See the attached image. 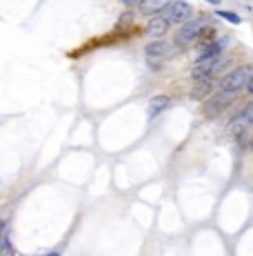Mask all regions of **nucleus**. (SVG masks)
<instances>
[{"mask_svg":"<svg viewBox=\"0 0 253 256\" xmlns=\"http://www.w3.org/2000/svg\"><path fill=\"white\" fill-rule=\"evenodd\" d=\"M205 18H193V20H184V25L180 27V31H178L176 36V45H180V47H186V45H191L198 40V36L202 34V29H205Z\"/></svg>","mask_w":253,"mask_h":256,"instance_id":"nucleus-2","label":"nucleus"},{"mask_svg":"<svg viewBox=\"0 0 253 256\" xmlns=\"http://www.w3.org/2000/svg\"><path fill=\"white\" fill-rule=\"evenodd\" d=\"M249 125H253V105H249L247 109L240 114V118L233 123V129L235 131H240L242 127H249Z\"/></svg>","mask_w":253,"mask_h":256,"instance_id":"nucleus-11","label":"nucleus"},{"mask_svg":"<svg viewBox=\"0 0 253 256\" xmlns=\"http://www.w3.org/2000/svg\"><path fill=\"white\" fill-rule=\"evenodd\" d=\"M164 18H167L169 23H184V20L191 18V5H189V2H182V0L171 2V5L164 9Z\"/></svg>","mask_w":253,"mask_h":256,"instance_id":"nucleus-3","label":"nucleus"},{"mask_svg":"<svg viewBox=\"0 0 253 256\" xmlns=\"http://www.w3.org/2000/svg\"><path fill=\"white\" fill-rule=\"evenodd\" d=\"M231 98H233V96H231V92H222V89H220L218 96H215L211 102H207V105H205V114H207V116H213V114L222 111L227 105H229Z\"/></svg>","mask_w":253,"mask_h":256,"instance_id":"nucleus-4","label":"nucleus"},{"mask_svg":"<svg viewBox=\"0 0 253 256\" xmlns=\"http://www.w3.org/2000/svg\"><path fill=\"white\" fill-rule=\"evenodd\" d=\"M169 105H171V98H169V96H156V98H151V102H149V116L156 118L158 114H162Z\"/></svg>","mask_w":253,"mask_h":256,"instance_id":"nucleus-7","label":"nucleus"},{"mask_svg":"<svg viewBox=\"0 0 253 256\" xmlns=\"http://www.w3.org/2000/svg\"><path fill=\"white\" fill-rule=\"evenodd\" d=\"M225 45H227V40H215V43L205 45L202 51H200V56H198V60H200V58H215V56H220V51L225 49Z\"/></svg>","mask_w":253,"mask_h":256,"instance_id":"nucleus-8","label":"nucleus"},{"mask_svg":"<svg viewBox=\"0 0 253 256\" xmlns=\"http://www.w3.org/2000/svg\"><path fill=\"white\" fill-rule=\"evenodd\" d=\"M124 5H140V2H142V0H122Z\"/></svg>","mask_w":253,"mask_h":256,"instance_id":"nucleus-14","label":"nucleus"},{"mask_svg":"<svg viewBox=\"0 0 253 256\" xmlns=\"http://www.w3.org/2000/svg\"><path fill=\"white\" fill-rule=\"evenodd\" d=\"M218 16L220 18H225V20H229V23L240 25V16L238 14H231V11H218Z\"/></svg>","mask_w":253,"mask_h":256,"instance_id":"nucleus-13","label":"nucleus"},{"mask_svg":"<svg viewBox=\"0 0 253 256\" xmlns=\"http://www.w3.org/2000/svg\"><path fill=\"white\" fill-rule=\"evenodd\" d=\"M169 53V43H164V40H156V43H149L147 45V56H167Z\"/></svg>","mask_w":253,"mask_h":256,"instance_id":"nucleus-9","label":"nucleus"},{"mask_svg":"<svg viewBox=\"0 0 253 256\" xmlns=\"http://www.w3.org/2000/svg\"><path fill=\"white\" fill-rule=\"evenodd\" d=\"M209 94H211V82L209 80H196V87L191 89V98L202 101V98H207Z\"/></svg>","mask_w":253,"mask_h":256,"instance_id":"nucleus-10","label":"nucleus"},{"mask_svg":"<svg viewBox=\"0 0 253 256\" xmlns=\"http://www.w3.org/2000/svg\"><path fill=\"white\" fill-rule=\"evenodd\" d=\"M253 78V65H242V67L233 69L231 74H227L220 82V89L222 92H231V94H238L240 89H244L249 85V80Z\"/></svg>","mask_w":253,"mask_h":256,"instance_id":"nucleus-1","label":"nucleus"},{"mask_svg":"<svg viewBox=\"0 0 253 256\" xmlns=\"http://www.w3.org/2000/svg\"><path fill=\"white\" fill-rule=\"evenodd\" d=\"M171 5V0H142L140 2V11L144 16H158L160 11H164Z\"/></svg>","mask_w":253,"mask_h":256,"instance_id":"nucleus-5","label":"nucleus"},{"mask_svg":"<svg viewBox=\"0 0 253 256\" xmlns=\"http://www.w3.org/2000/svg\"><path fill=\"white\" fill-rule=\"evenodd\" d=\"M0 252L5 254H11V245H9V238H7V223H0Z\"/></svg>","mask_w":253,"mask_h":256,"instance_id":"nucleus-12","label":"nucleus"},{"mask_svg":"<svg viewBox=\"0 0 253 256\" xmlns=\"http://www.w3.org/2000/svg\"><path fill=\"white\" fill-rule=\"evenodd\" d=\"M127 23H131V16H122L120 18V25H127Z\"/></svg>","mask_w":253,"mask_h":256,"instance_id":"nucleus-15","label":"nucleus"},{"mask_svg":"<svg viewBox=\"0 0 253 256\" xmlns=\"http://www.w3.org/2000/svg\"><path fill=\"white\" fill-rule=\"evenodd\" d=\"M247 89H249V94H253V78L249 80V85H247Z\"/></svg>","mask_w":253,"mask_h":256,"instance_id":"nucleus-16","label":"nucleus"},{"mask_svg":"<svg viewBox=\"0 0 253 256\" xmlns=\"http://www.w3.org/2000/svg\"><path fill=\"white\" fill-rule=\"evenodd\" d=\"M209 2H215V0H209Z\"/></svg>","mask_w":253,"mask_h":256,"instance_id":"nucleus-17","label":"nucleus"},{"mask_svg":"<svg viewBox=\"0 0 253 256\" xmlns=\"http://www.w3.org/2000/svg\"><path fill=\"white\" fill-rule=\"evenodd\" d=\"M167 29H169V20L164 16H156L147 25V34L153 36V38H160L162 34H167Z\"/></svg>","mask_w":253,"mask_h":256,"instance_id":"nucleus-6","label":"nucleus"}]
</instances>
